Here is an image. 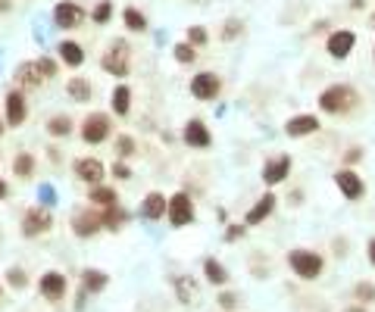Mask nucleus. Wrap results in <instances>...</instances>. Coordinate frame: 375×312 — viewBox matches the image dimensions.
Returning <instances> with one entry per match:
<instances>
[{"label": "nucleus", "mask_w": 375, "mask_h": 312, "mask_svg": "<svg viewBox=\"0 0 375 312\" xmlns=\"http://www.w3.org/2000/svg\"><path fill=\"white\" fill-rule=\"evenodd\" d=\"M356 107V91L347 88V85H332L319 94V109L322 113H332V115H341L347 109Z\"/></svg>", "instance_id": "1"}, {"label": "nucleus", "mask_w": 375, "mask_h": 312, "mask_svg": "<svg viewBox=\"0 0 375 312\" xmlns=\"http://www.w3.org/2000/svg\"><path fill=\"white\" fill-rule=\"evenodd\" d=\"M129 63H131V47H129V41L116 38V41L109 44L107 54H103L100 66H103V72L116 75V78H125V75H129Z\"/></svg>", "instance_id": "2"}, {"label": "nucleus", "mask_w": 375, "mask_h": 312, "mask_svg": "<svg viewBox=\"0 0 375 312\" xmlns=\"http://www.w3.org/2000/svg\"><path fill=\"white\" fill-rule=\"evenodd\" d=\"M288 263H291L294 275H300L303 281H313L322 275V256L313 250H294L291 256H288Z\"/></svg>", "instance_id": "3"}, {"label": "nucleus", "mask_w": 375, "mask_h": 312, "mask_svg": "<svg viewBox=\"0 0 375 312\" xmlns=\"http://www.w3.org/2000/svg\"><path fill=\"white\" fill-rule=\"evenodd\" d=\"M166 216H169L172 228H184V225H191V222H194V200L188 197L184 190H178L175 197H169Z\"/></svg>", "instance_id": "4"}, {"label": "nucleus", "mask_w": 375, "mask_h": 312, "mask_svg": "<svg viewBox=\"0 0 375 312\" xmlns=\"http://www.w3.org/2000/svg\"><path fill=\"white\" fill-rule=\"evenodd\" d=\"M85 144H103L109 137V115L107 113H91L82 122Z\"/></svg>", "instance_id": "5"}, {"label": "nucleus", "mask_w": 375, "mask_h": 312, "mask_svg": "<svg viewBox=\"0 0 375 312\" xmlns=\"http://www.w3.org/2000/svg\"><path fill=\"white\" fill-rule=\"evenodd\" d=\"M50 212L44 210V206H32V210L22 216V234L25 238H38V234H44V231H50Z\"/></svg>", "instance_id": "6"}, {"label": "nucleus", "mask_w": 375, "mask_h": 312, "mask_svg": "<svg viewBox=\"0 0 375 312\" xmlns=\"http://www.w3.org/2000/svg\"><path fill=\"white\" fill-rule=\"evenodd\" d=\"M219 91H222V82H219V75H213V72H200V75H194V82H191V94L197 97V100H216Z\"/></svg>", "instance_id": "7"}, {"label": "nucleus", "mask_w": 375, "mask_h": 312, "mask_svg": "<svg viewBox=\"0 0 375 312\" xmlns=\"http://www.w3.org/2000/svg\"><path fill=\"white\" fill-rule=\"evenodd\" d=\"M334 184L341 188V194L347 200H356V197L366 194V184H363V178L356 175L354 169H338V172H334Z\"/></svg>", "instance_id": "8"}, {"label": "nucleus", "mask_w": 375, "mask_h": 312, "mask_svg": "<svg viewBox=\"0 0 375 312\" xmlns=\"http://www.w3.org/2000/svg\"><path fill=\"white\" fill-rule=\"evenodd\" d=\"M54 22L60 28H78L85 22V10L78 7V3L63 0V3H56V7H54Z\"/></svg>", "instance_id": "9"}, {"label": "nucleus", "mask_w": 375, "mask_h": 312, "mask_svg": "<svg viewBox=\"0 0 375 312\" xmlns=\"http://www.w3.org/2000/svg\"><path fill=\"white\" fill-rule=\"evenodd\" d=\"M41 82H44V72H41V66H38V60L22 63V66L16 69V88H19V91L41 88Z\"/></svg>", "instance_id": "10"}, {"label": "nucleus", "mask_w": 375, "mask_h": 312, "mask_svg": "<svg viewBox=\"0 0 375 312\" xmlns=\"http://www.w3.org/2000/svg\"><path fill=\"white\" fill-rule=\"evenodd\" d=\"M319 131V119L313 113H303V115H294L285 122V135L288 137H307V135H316Z\"/></svg>", "instance_id": "11"}, {"label": "nucleus", "mask_w": 375, "mask_h": 312, "mask_svg": "<svg viewBox=\"0 0 375 312\" xmlns=\"http://www.w3.org/2000/svg\"><path fill=\"white\" fill-rule=\"evenodd\" d=\"M182 137H184V144H188V147H197V150H206V147L213 144L210 129H206V125L200 122V119H191V122L184 125Z\"/></svg>", "instance_id": "12"}, {"label": "nucleus", "mask_w": 375, "mask_h": 312, "mask_svg": "<svg viewBox=\"0 0 375 312\" xmlns=\"http://www.w3.org/2000/svg\"><path fill=\"white\" fill-rule=\"evenodd\" d=\"M291 172V156L281 153V156H272L266 166H263V181L266 184H281Z\"/></svg>", "instance_id": "13"}, {"label": "nucleus", "mask_w": 375, "mask_h": 312, "mask_svg": "<svg viewBox=\"0 0 375 312\" xmlns=\"http://www.w3.org/2000/svg\"><path fill=\"white\" fill-rule=\"evenodd\" d=\"M75 175H78V181L100 184L103 163H100V159H94V156H82V159H75Z\"/></svg>", "instance_id": "14"}, {"label": "nucleus", "mask_w": 375, "mask_h": 312, "mask_svg": "<svg viewBox=\"0 0 375 312\" xmlns=\"http://www.w3.org/2000/svg\"><path fill=\"white\" fill-rule=\"evenodd\" d=\"M25 97H22V91H7V125H13V129H19L22 122H25Z\"/></svg>", "instance_id": "15"}, {"label": "nucleus", "mask_w": 375, "mask_h": 312, "mask_svg": "<svg viewBox=\"0 0 375 312\" xmlns=\"http://www.w3.org/2000/svg\"><path fill=\"white\" fill-rule=\"evenodd\" d=\"M166 206H169V200H166L160 190H150L147 197H144V203H141V219H147V222H157V219H163Z\"/></svg>", "instance_id": "16"}, {"label": "nucleus", "mask_w": 375, "mask_h": 312, "mask_svg": "<svg viewBox=\"0 0 375 312\" xmlns=\"http://www.w3.org/2000/svg\"><path fill=\"white\" fill-rule=\"evenodd\" d=\"M354 44H356V34L354 32H334L332 38H328V54L334 56V60H344V56L354 50Z\"/></svg>", "instance_id": "17"}, {"label": "nucleus", "mask_w": 375, "mask_h": 312, "mask_svg": "<svg viewBox=\"0 0 375 312\" xmlns=\"http://www.w3.org/2000/svg\"><path fill=\"white\" fill-rule=\"evenodd\" d=\"M100 228H103V219L94 216V212H78V216L72 219V231L78 238H94Z\"/></svg>", "instance_id": "18"}, {"label": "nucleus", "mask_w": 375, "mask_h": 312, "mask_svg": "<svg viewBox=\"0 0 375 312\" xmlns=\"http://www.w3.org/2000/svg\"><path fill=\"white\" fill-rule=\"evenodd\" d=\"M38 291H41L47 300H60L63 293H66V278H63L60 271H47V275L41 278V285H38Z\"/></svg>", "instance_id": "19"}, {"label": "nucleus", "mask_w": 375, "mask_h": 312, "mask_svg": "<svg viewBox=\"0 0 375 312\" xmlns=\"http://www.w3.org/2000/svg\"><path fill=\"white\" fill-rule=\"evenodd\" d=\"M272 210H275V197H272V194H263V197H259L257 203H253V210L247 212L244 222H247V225H259L263 219L272 216Z\"/></svg>", "instance_id": "20"}, {"label": "nucleus", "mask_w": 375, "mask_h": 312, "mask_svg": "<svg viewBox=\"0 0 375 312\" xmlns=\"http://www.w3.org/2000/svg\"><path fill=\"white\" fill-rule=\"evenodd\" d=\"M66 94H69V100H75V103H88L91 100V82L82 78V75H75V78H69Z\"/></svg>", "instance_id": "21"}, {"label": "nucleus", "mask_w": 375, "mask_h": 312, "mask_svg": "<svg viewBox=\"0 0 375 312\" xmlns=\"http://www.w3.org/2000/svg\"><path fill=\"white\" fill-rule=\"evenodd\" d=\"M56 54H60V60L66 63V66H82L85 63V50L75 41H63L60 47H56Z\"/></svg>", "instance_id": "22"}, {"label": "nucleus", "mask_w": 375, "mask_h": 312, "mask_svg": "<svg viewBox=\"0 0 375 312\" xmlns=\"http://www.w3.org/2000/svg\"><path fill=\"white\" fill-rule=\"evenodd\" d=\"M129 109H131V91H129V85H119V88L113 91V113L129 115Z\"/></svg>", "instance_id": "23"}, {"label": "nucleus", "mask_w": 375, "mask_h": 312, "mask_svg": "<svg viewBox=\"0 0 375 312\" xmlns=\"http://www.w3.org/2000/svg\"><path fill=\"white\" fill-rule=\"evenodd\" d=\"M107 275H103V271L100 269H88V271H85V275H82V287H85V291H88V293H97V291H103V287H107Z\"/></svg>", "instance_id": "24"}, {"label": "nucleus", "mask_w": 375, "mask_h": 312, "mask_svg": "<svg viewBox=\"0 0 375 312\" xmlns=\"http://www.w3.org/2000/svg\"><path fill=\"white\" fill-rule=\"evenodd\" d=\"M204 275H206L210 285H225V281H228V271H225L216 259H206V263H204Z\"/></svg>", "instance_id": "25"}, {"label": "nucleus", "mask_w": 375, "mask_h": 312, "mask_svg": "<svg viewBox=\"0 0 375 312\" xmlns=\"http://www.w3.org/2000/svg\"><path fill=\"white\" fill-rule=\"evenodd\" d=\"M91 200H94L97 206H116L119 197L113 188H100V184H94V190H91Z\"/></svg>", "instance_id": "26"}, {"label": "nucleus", "mask_w": 375, "mask_h": 312, "mask_svg": "<svg viewBox=\"0 0 375 312\" xmlns=\"http://www.w3.org/2000/svg\"><path fill=\"white\" fill-rule=\"evenodd\" d=\"M122 19H125V28H129V32H147V19H144V13H138L135 7L125 10Z\"/></svg>", "instance_id": "27"}, {"label": "nucleus", "mask_w": 375, "mask_h": 312, "mask_svg": "<svg viewBox=\"0 0 375 312\" xmlns=\"http://www.w3.org/2000/svg\"><path fill=\"white\" fill-rule=\"evenodd\" d=\"M47 131L54 137H66L69 131H72V119H69V115H54V119L47 122Z\"/></svg>", "instance_id": "28"}, {"label": "nucleus", "mask_w": 375, "mask_h": 312, "mask_svg": "<svg viewBox=\"0 0 375 312\" xmlns=\"http://www.w3.org/2000/svg\"><path fill=\"white\" fill-rule=\"evenodd\" d=\"M32 169H34V159H32V153H19L16 156V163H13V172L19 178H28L32 175Z\"/></svg>", "instance_id": "29"}, {"label": "nucleus", "mask_w": 375, "mask_h": 312, "mask_svg": "<svg viewBox=\"0 0 375 312\" xmlns=\"http://www.w3.org/2000/svg\"><path fill=\"white\" fill-rule=\"evenodd\" d=\"M175 60L178 63H194L197 60V54H194V44H188V41H182V44H175Z\"/></svg>", "instance_id": "30"}, {"label": "nucleus", "mask_w": 375, "mask_h": 312, "mask_svg": "<svg viewBox=\"0 0 375 312\" xmlns=\"http://www.w3.org/2000/svg\"><path fill=\"white\" fill-rule=\"evenodd\" d=\"M109 16H113V3H109V0H103V3H97V7L91 10V19H94L97 25H103Z\"/></svg>", "instance_id": "31"}, {"label": "nucleus", "mask_w": 375, "mask_h": 312, "mask_svg": "<svg viewBox=\"0 0 375 312\" xmlns=\"http://www.w3.org/2000/svg\"><path fill=\"white\" fill-rule=\"evenodd\" d=\"M354 297L360 300V303H369V300H375V287L369 285V281H360V285L354 287Z\"/></svg>", "instance_id": "32"}, {"label": "nucleus", "mask_w": 375, "mask_h": 312, "mask_svg": "<svg viewBox=\"0 0 375 312\" xmlns=\"http://www.w3.org/2000/svg\"><path fill=\"white\" fill-rule=\"evenodd\" d=\"M188 44H194V47H204L206 44V32L200 25H194V28H188Z\"/></svg>", "instance_id": "33"}, {"label": "nucleus", "mask_w": 375, "mask_h": 312, "mask_svg": "<svg viewBox=\"0 0 375 312\" xmlns=\"http://www.w3.org/2000/svg\"><path fill=\"white\" fill-rule=\"evenodd\" d=\"M116 147H119V156H131V153H135V141H131L129 135H122V137H119V141H116Z\"/></svg>", "instance_id": "34"}, {"label": "nucleus", "mask_w": 375, "mask_h": 312, "mask_svg": "<svg viewBox=\"0 0 375 312\" xmlns=\"http://www.w3.org/2000/svg\"><path fill=\"white\" fill-rule=\"evenodd\" d=\"M38 66H41L44 78H54V75H56V63H54V60H47V56H41V60H38Z\"/></svg>", "instance_id": "35"}, {"label": "nucleus", "mask_w": 375, "mask_h": 312, "mask_svg": "<svg viewBox=\"0 0 375 312\" xmlns=\"http://www.w3.org/2000/svg\"><path fill=\"white\" fill-rule=\"evenodd\" d=\"M235 32H241V22L228 19V22H225V32H222V38H225V41H232V38H235Z\"/></svg>", "instance_id": "36"}, {"label": "nucleus", "mask_w": 375, "mask_h": 312, "mask_svg": "<svg viewBox=\"0 0 375 312\" xmlns=\"http://www.w3.org/2000/svg\"><path fill=\"white\" fill-rule=\"evenodd\" d=\"M7 278H10V285H16V287L25 285V275H22V269H10V271H7Z\"/></svg>", "instance_id": "37"}, {"label": "nucleus", "mask_w": 375, "mask_h": 312, "mask_svg": "<svg viewBox=\"0 0 375 312\" xmlns=\"http://www.w3.org/2000/svg\"><path fill=\"white\" fill-rule=\"evenodd\" d=\"M113 175H116L119 181H129L131 172H129V166H125V163H116V166H113Z\"/></svg>", "instance_id": "38"}, {"label": "nucleus", "mask_w": 375, "mask_h": 312, "mask_svg": "<svg viewBox=\"0 0 375 312\" xmlns=\"http://www.w3.org/2000/svg\"><path fill=\"white\" fill-rule=\"evenodd\" d=\"M235 293H222V297H219V306H222V309H235Z\"/></svg>", "instance_id": "39"}, {"label": "nucleus", "mask_w": 375, "mask_h": 312, "mask_svg": "<svg viewBox=\"0 0 375 312\" xmlns=\"http://www.w3.org/2000/svg\"><path fill=\"white\" fill-rule=\"evenodd\" d=\"M41 197H44V203H54V188H47V184H44V188H41Z\"/></svg>", "instance_id": "40"}, {"label": "nucleus", "mask_w": 375, "mask_h": 312, "mask_svg": "<svg viewBox=\"0 0 375 312\" xmlns=\"http://www.w3.org/2000/svg\"><path fill=\"white\" fill-rule=\"evenodd\" d=\"M241 234H244V228H241V225H238V228H228V234H225V238H228V241H235V238H241Z\"/></svg>", "instance_id": "41"}, {"label": "nucleus", "mask_w": 375, "mask_h": 312, "mask_svg": "<svg viewBox=\"0 0 375 312\" xmlns=\"http://www.w3.org/2000/svg\"><path fill=\"white\" fill-rule=\"evenodd\" d=\"M369 263H372V265H375V238H372V241H369Z\"/></svg>", "instance_id": "42"}, {"label": "nucleus", "mask_w": 375, "mask_h": 312, "mask_svg": "<svg viewBox=\"0 0 375 312\" xmlns=\"http://www.w3.org/2000/svg\"><path fill=\"white\" fill-rule=\"evenodd\" d=\"M7 190H10V188H7V181H0V200L7 197Z\"/></svg>", "instance_id": "43"}, {"label": "nucleus", "mask_w": 375, "mask_h": 312, "mask_svg": "<svg viewBox=\"0 0 375 312\" xmlns=\"http://www.w3.org/2000/svg\"><path fill=\"white\" fill-rule=\"evenodd\" d=\"M3 131H7V129H3V122H0V137H3Z\"/></svg>", "instance_id": "44"}, {"label": "nucleus", "mask_w": 375, "mask_h": 312, "mask_svg": "<svg viewBox=\"0 0 375 312\" xmlns=\"http://www.w3.org/2000/svg\"><path fill=\"white\" fill-rule=\"evenodd\" d=\"M347 312H366V309H347Z\"/></svg>", "instance_id": "45"}, {"label": "nucleus", "mask_w": 375, "mask_h": 312, "mask_svg": "<svg viewBox=\"0 0 375 312\" xmlns=\"http://www.w3.org/2000/svg\"><path fill=\"white\" fill-rule=\"evenodd\" d=\"M372 28H375V13H372Z\"/></svg>", "instance_id": "46"}, {"label": "nucleus", "mask_w": 375, "mask_h": 312, "mask_svg": "<svg viewBox=\"0 0 375 312\" xmlns=\"http://www.w3.org/2000/svg\"><path fill=\"white\" fill-rule=\"evenodd\" d=\"M372 56H375V50H372Z\"/></svg>", "instance_id": "47"}]
</instances>
